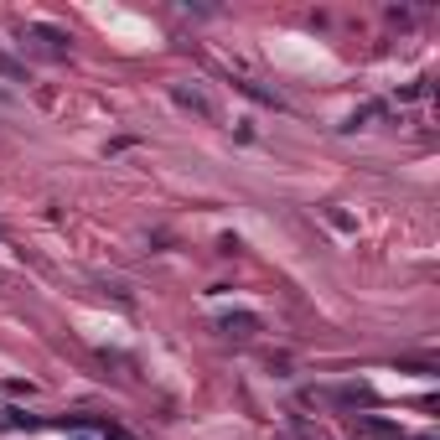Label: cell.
Wrapping results in <instances>:
<instances>
[{
    "label": "cell",
    "instance_id": "7a4b0ae2",
    "mask_svg": "<svg viewBox=\"0 0 440 440\" xmlns=\"http://www.w3.org/2000/svg\"><path fill=\"white\" fill-rule=\"evenodd\" d=\"M223 326H228V332H239V337H243V332H249V326H254V316H228V321H223Z\"/></svg>",
    "mask_w": 440,
    "mask_h": 440
},
{
    "label": "cell",
    "instance_id": "6da1fadb",
    "mask_svg": "<svg viewBox=\"0 0 440 440\" xmlns=\"http://www.w3.org/2000/svg\"><path fill=\"white\" fill-rule=\"evenodd\" d=\"M176 99H182V104H186V109H197V114H202V119H208V114H212V109H208V99H202V93H192V88H176Z\"/></svg>",
    "mask_w": 440,
    "mask_h": 440
}]
</instances>
